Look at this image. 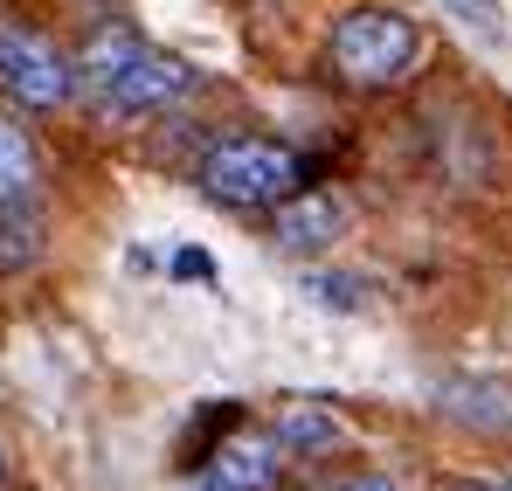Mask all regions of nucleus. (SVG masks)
I'll list each match as a JSON object with an SVG mask.
<instances>
[{
  "label": "nucleus",
  "instance_id": "nucleus-2",
  "mask_svg": "<svg viewBox=\"0 0 512 491\" xmlns=\"http://www.w3.org/2000/svg\"><path fill=\"white\" fill-rule=\"evenodd\" d=\"M416 56H423V35L395 7H353L333 28V70L346 83H395Z\"/></svg>",
  "mask_w": 512,
  "mask_h": 491
},
{
  "label": "nucleus",
  "instance_id": "nucleus-10",
  "mask_svg": "<svg viewBox=\"0 0 512 491\" xmlns=\"http://www.w3.org/2000/svg\"><path fill=\"white\" fill-rule=\"evenodd\" d=\"M443 409L450 415H464V422H478V429H506L512 409H506V395H492V388H443Z\"/></svg>",
  "mask_w": 512,
  "mask_h": 491
},
{
  "label": "nucleus",
  "instance_id": "nucleus-8",
  "mask_svg": "<svg viewBox=\"0 0 512 491\" xmlns=\"http://www.w3.org/2000/svg\"><path fill=\"white\" fill-rule=\"evenodd\" d=\"M35 180H42V160H35L28 132L0 118V201H28V194H35Z\"/></svg>",
  "mask_w": 512,
  "mask_h": 491
},
{
  "label": "nucleus",
  "instance_id": "nucleus-13",
  "mask_svg": "<svg viewBox=\"0 0 512 491\" xmlns=\"http://www.w3.org/2000/svg\"><path fill=\"white\" fill-rule=\"evenodd\" d=\"M173 277L201 284V277H215V270H208V256H201V249H180V256H173Z\"/></svg>",
  "mask_w": 512,
  "mask_h": 491
},
{
  "label": "nucleus",
  "instance_id": "nucleus-11",
  "mask_svg": "<svg viewBox=\"0 0 512 491\" xmlns=\"http://www.w3.org/2000/svg\"><path fill=\"white\" fill-rule=\"evenodd\" d=\"M443 14H450L464 35H478V42L506 49V7H499V0H443Z\"/></svg>",
  "mask_w": 512,
  "mask_h": 491
},
{
  "label": "nucleus",
  "instance_id": "nucleus-3",
  "mask_svg": "<svg viewBox=\"0 0 512 491\" xmlns=\"http://www.w3.org/2000/svg\"><path fill=\"white\" fill-rule=\"evenodd\" d=\"M291 187H298V153L277 146V139H222L201 160V194L208 201H229V208L284 201Z\"/></svg>",
  "mask_w": 512,
  "mask_h": 491
},
{
  "label": "nucleus",
  "instance_id": "nucleus-12",
  "mask_svg": "<svg viewBox=\"0 0 512 491\" xmlns=\"http://www.w3.org/2000/svg\"><path fill=\"white\" fill-rule=\"evenodd\" d=\"M305 291H312V298H319V305H340V312H353V305H360V298H353V291H360V284H346V277H312V284H305Z\"/></svg>",
  "mask_w": 512,
  "mask_h": 491
},
{
  "label": "nucleus",
  "instance_id": "nucleus-5",
  "mask_svg": "<svg viewBox=\"0 0 512 491\" xmlns=\"http://www.w3.org/2000/svg\"><path fill=\"white\" fill-rule=\"evenodd\" d=\"M346 236V201L340 194H284L277 201V243L291 256H319Z\"/></svg>",
  "mask_w": 512,
  "mask_h": 491
},
{
  "label": "nucleus",
  "instance_id": "nucleus-17",
  "mask_svg": "<svg viewBox=\"0 0 512 491\" xmlns=\"http://www.w3.org/2000/svg\"><path fill=\"white\" fill-rule=\"evenodd\" d=\"M0 471H7V457H0Z\"/></svg>",
  "mask_w": 512,
  "mask_h": 491
},
{
  "label": "nucleus",
  "instance_id": "nucleus-14",
  "mask_svg": "<svg viewBox=\"0 0 512 491\" xmlns=\"http://www.w3.org/2000/svg\"><path fill=\"white\" fill-rule=\"evenodd\" d=\"M346 491H402V485H395V478H353Z\"/></svg>",
  "mask_w": 512,
  "mask_h": 491
},
{
  "label": "nucleus",
  "instance_id": "nucleus-9",
  "mask_svg": "<svg viewBox=\"0 0 512 491\" xmlns=\"http://www.w3.org/2000/svg\"><path fill=\"white\" fill-rule=\"evenodd\" d=\"M340 443V422H333V409H284L277 415V450H305V457H319V450H333Z\"/></svg>",
  "mask_w": 512,
  "mask_h": 491
},
{
  "label": "nucleus",
  "instance_id": "nucleus-18",
  "mask_svg": "<svg viewBox=\"0 0 512 491\" xmlns=\"http://www.w3.org/2000/svg\"><path fill=\"white\" fill-rule=\"evenodd\" d=\"M499 491H512V485H499Z\"/></svg>",
  "mask_w": 512,
  "mask_h": 491
},
{
  "label": "nucleus",
  "instance_id": "nucleus-16",
  "mask_svg": "<svg viewBox=\"0 0 512 491\" xmlns=\"http://www.w3.org/2000/svg\"><path fill=\"white\" fill-rule=\"evenodd\" d=\"M450 491H499V485H450Z\"/></svg>",
  "mask_w": 512,
  "mask_h": 491
},
{
  "label": "nucleus",
  "instance_id": "nucleus-15",
  "mask_svg": "<svg viewBox=\"0 0 512 491\" xmlns=\"http://www.w3.org/2000/svg\"><path fill=\"white\" fill-rule=\"evenodd\" d=\"M180 491H222V485H215V478H201V485H180Z\"/></svg>",
  "mask_w": 512,
  "mask_h": 491
},
{
  "label": "nucleus",
  "instance_id": "nucleus-4",
  "mask_svg": "<svg viewBox=\"0 0 512 491\" xmlns=\"http://www.w3.org/2000/svg\"><path fill=\"white\" fill-rule=\"evenodd\" d=\"M0 83H7V97H21L28 111H56V104L77 97V63H70L49 35L0 21Z\"/></svg>",
  "mask_w": 512,
  "mask_h": 491
},
{
  "label": "nucleus",
  "instance_id": "nucleus-6",
  "mask_svg": "<svg viewBox=\"0 0 512 491\" xmlns=\"http://www.w3.org/2000/svg\"><path fill=\"white\" fill-rule=\"evenodd\" d=\"M49 256V215H42V201L28 194V201H0V277H14V270H35Z\"/></svg>",
  "mask_w": 512,
  "mask_h": 491
},
{
  "label": "nucleus",
  "instance_id": "nucleus-1",
  "mask_svg": "<svg viewBox=\"0 0 512 491\" xmlns=\"http://www.w3.org/2000/svg\"><path fill=\"white\" fill-rule=\"evenodd\" d=\"M77 90H90L97 118H153L194 90V70L146 49L132 28H97L90 49L77 56Z\"/></svg>",
  "mask_w": 512,
  "mask_h": 491
},
{
  "label": "nucleus",
  "instance_id": "nucleus-7",
  "mask_svg": "<svg viewBox=\"0 0 512 491\" xmlns=\"http://www.w3.org/2000/svg\"><path fill=\"white\" fill-rule=\"evenodd\" d=\"M208 478L222 491H270V478H277V436H236V443H222Z\"/></svg>",
  "mask_w": 512,
  "mask_h": 491
}]
</instances>
